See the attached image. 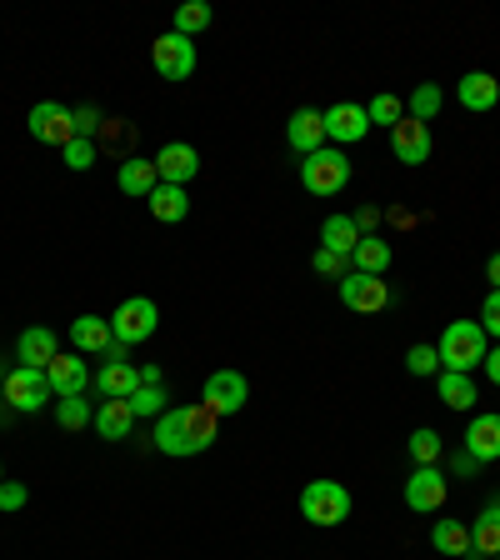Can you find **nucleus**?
<instances>
[{"label": "nucleus", "instance_id": "1", "mask_svg": "<svg viewBox=\"0 0 500 560\" xmlns=\"http://www.w3.org/2000/svg\"><path fill=\"white\" fill-rule=\"evenodd\" d=\"M215 430H221V420L205 406H170L166 416L155 420L151 441L160 455H201L215 445Z\"/></svg>", "mask_w": 500, "mask_h": 560}, {"label": "nucleus", "instance_id": "2", "mask_svg": "<svg viewBox=\"0 0 500 560\" xmlns=\"http://www.w3.org/2000/svg\"><path fill=\"white\" fill-rule=\"evenodd\" d=\"M436 356H441V370H461V376H471L476 366H486L490 346H486L480 321H451L445 335H441V346H436Z\"/></svg>", "mask_w": 500, "mask_h": 560}, {"label": "nucleus", "instance_id": "3", "mask_svg": "<svg viewBox=\"0 0 500 560\" xmlns=\"http://www.w3.org/2000/svg\"><path fill=\"white\" fill-rule=\"evenodd\" d=\"M300 186H306L310 195H341L350 186V155L335 151V145H321V151H310L306 160H300Z\"/></svg>", "mask_w": 500, "mask_h": 560}, {"label": "nucleus", "instance_id": "4", "mask_svg": "<svg viewBox=\"0 0 500 560\" xmlns=\"http://www.w3.org/2000/svg\"><path fill=\"white\" fill-rule=\"evenodd\" d=\"M300 515H306L310 525L331 531V525L350 521V490L341 486V480H310V486L300 490Z\"/></svg>", "mask_w": 500, "mask_h": 560}, {"label": "nucleus", "instance_id": "5", "mask_svg": "<svg viewBox=\"0 0 500 560\" xmlns=\"http://www.w3.org/2000/svg\"><path fill=\"white\" fill-rule=\"evenodd\" d=\"M155 325H160V310H155V300H145V296L120 300L116 315H110V335H116L120 346H141V341H151Z\"/></svg>", "mask_w": 500, "mask_h": 560}, {"label": "nucleus", "instance_id": "6", "mask_svg": "<svg viewBox=\"0 0 500 560\" xmlns=\"http://www.w3.org/2000/svg\"><path fill=\"white\" fill-rule=\"evenodd\" d=\"M46 401H50V381H46V370L15 366L11 376H5V410L36 416V410H46Z\"/></svg>", "mask_w": 500, "mask_h": 560}, {"label": "nucleus", "instance_id": "7", "mask_svg": "<svg viewBox=\"0 0 500 560\" xmlns=\"http://www.w3.org/2000/svg\"><path fill=\"white\" fill-rule=\"evenodd\" d=\"M445 496H451V476H445L441 465H416L410 480H405V505H410L416 515L441 511Z\"/></svg>", "mask_w": 500, "mask_h": 560}, {"label": "nucleus", "instance_id": "8", "mask_svg": "<svg viewBox=\"0 0 500 560\" xmlns=\"http://www.w3.org/2000/svg\"><path fill=\"white\" fill-rule=\"evenodd\" d=\"M25 126H31V135H36L40 145H66L75 141V116L71 106H60V100H40V106H31V116H25Z\"/></svg>", "mask_w": 500, "mask_h": 560}, {"label": "nucleus", "instance_id": "9", "mask_svg": "<svg viewBox=\"0 0 500 560\" xmlns=\"http://www.w3.org/2000/svg\"><path fill=\"white\" fill-rule=\"evenodd\" d=\"M151 65L160 81H186V75L195 71V40L176 36V31H166V36H155L151 46Z\"/></svg>", "mask_w": 500, "mask_h": 560}, {"label": "nucleus", "instance_id": "10", "mask_svg": "<svg viewBox=\"0 0 500 560\" xmlns=\"http://www.w3.org/2000/svg\"><path fill=\"white\" fill-rule=\"evenodd\" d=\"M246 401H250V385H246V376H240V370H211V381H205V401H201V406L211 410L215 420H221V416H236V410H246Z\"/></svg>", "mask_w": 500, "mask_h": 560}, {"label": "nucleus", "instance_id": "11", "mask_svg": "<svg viewBox=\"0 0 500 560\" xmlns=\"http://www.w3.org/2000/svg\"><path fill=\"white\" fill-rule=\"evenodd\" d=\"M321 120H325V141H331L335 151L370 135V116H366V106H356V100H341V106L321 110Z\"/></svg>", "mask_w": 500, "mask_h": 560}, {"label": "nucleus", "instance_id": "12", "mask_svg": "<svg viewBox=\"0 0 500 560\" xmlns=\"http://www.w3.org/2000/svg\"><path fill=\"white\" fill-rule=\"evenodd\" d=\"M341 300H346L356 315H376V310L391 306V286H385L381 275H360L350 271L346 281H341Z\"/></svg>", "mask_w": 500, "mask_h": 560}, {"label": "nucleus", "instance_id": "13", "mask_svg": "<svg viewBox=\"0 0 500 560\" xmlns=\"http://www.w3.org/2000/svg\"><path fill=\"white\" fill-rule=\"evenodd\" d=\"M46 381H50V395H60V401H75V395L91 391V360L85 356H56L46 366Z\"/></svg>", "mask_w": 500, "mask_h": 560}, {"label": "nucleus", "instance_id": "14", "mask_svg": "<svg viewBox=\"0 0 500 560\" xmlns=\"http://www.w3.org/2000/svg\"><path fill=\"white\" fill-rule=\"evenodd\" d=\"M391 151L401 166H426L430 160V126L426 120H395L391 126Z\"/></svg>", "mask_w": 500, "mask_h": 560}, {"label": "nucleus", "instance_id": "15", "mask_svg": "<svg viewBox=\"0 0 500 560\" xmlns=\"http://www.w3.org/2000/svg\"><path fill=\"white\" fill-rule=\"evenodd\" d=\"M56 356H60V335L50 325H25L21 341H15V360L31 370H46Z\"/></svg>", "mask_w": 500, "mask_h": 560}, {"label": "nucleus", "instance_id": "16", "mask_svg": "<svg viewBox=\"0 0 500 560\" xmlns=\"http://www.w3.org/2000/svg\"><path fill=\"white\" fill-rule=\"evenodd\" d=\"M155 170H160L166 186H186V180H195V170H201V155H195V145L170 141V145H160V155H155Z\"/></svg>", "mask_w": 500, "mask_h": 560}, {"label": "nucleus", "instance_id": "17", "mask_svg": "<svg viewBox=\"0 0 500 560\" xmlns=\"http://www.w3.org/2000/svg\"><path fill=\"white\" fill-rule=\"evenodd\" d=\"M91 385H96V395H106V401H131V395L141 391V366H131V360H126V366L106 360Z\"/></svg>", "mask_w": 500, "mask_h": 560}, {"label": "nucleus", "instance_id": "18", "mask_svg": "<svg viewBox=\"0 0 500 560\" xmlns=\"http://www.w3.org/2000/svg\"><path fill=\"white\" fill-rule=\"evenodd\" d=\"M465 455H476L480 465L500 461V416L496 410H490V416H476L465 426Z\"/></svg>", "mask_w": 500, "mask_h": 560}, {"label": "nucleus", "instance_id": "19", "mask_svg": "<svg viewBox=\"0 0 500 560\" xmlns=\"http://www.w3.org/2000/svg\"><path fill=\"white\" fill-rule=\"evenodd\" d=\"M110 315H81V321H71V346L75 356H106L110 350Z\"/></svg>", "mask_w": 500, "mask_h": 560}, {"label": "nucleus", "instance_id": "20", "mask_svg": "<svg viewBox=\"0 0 500 560\" xmlns=\"http://www.w3.org/2000/svg\"><path fill=\"white\" fill-rule=\"evenodd\" d=\"M286 141H290V151L300 155V160H306L310 151H321L325 145V120H321V110H296V116H290V126H286Z\"/></svg>", "mask_w": 500, "mask_h": 560}, {"label": "nucleus", "instance_id": "21", "mask_svg": "<svg viewBox=\"0 0 500 560\" xmlns=\"http://www.w3.org/2000/svg\"><path fill=\"white\" fill-rule=\"evenodd\" d=\"M116 186L126 195H135V201H151V191L160 186V170H155V160H141V155H131V160H120Z\"/></svg>", "mask_w": 500, "mask_h": 560}, {"label": "nucleus", "instance_id": "22", "mask_svg": "<svg viewBox=\"0 0 500 560\" xmlns=\"http://www.w3.org/2000/svg\"><path fill=\"white\" fill-rule=\"evenodd\" d=\"M455 100H461L465 110H490L500 100V81L490 71H471V75H461V85H455Z\"/></svg>", "mask_w": 500, "mask_h": 560}, {"label": "nucleus", "instance_id": "23", "mask_svg": "<svg viewBox=\"0 0 500 560\" xmlns=\"http://www.w3.org/2000/svg\"><path fill=\"white\" fill-rule=\"evenodd\" d=\"M96 436L100 441H131V430H135V416H131V406L126 401H100L96 406Z\"/></svg>", "mask_w": 500, "mask_h": 560}, {"label": "nucleus", "instance_id": "24", "mask_svg": "<svg viewBox=\"0 0 500 560\" xmlns=\"http://www.w3.org/2000/svg\"><path fill=\"white\" fill-rule=\"evenodd\" d=\"M151 215L155 221H166V226H176V221H186L191 215V195H186V186H155L151 191Z\"/></svg>", "mask_w": 500, "mask_h": 560}, {"label": "nucleus", "instance_id": "25", "mask_svg": "<svg viewBox=\"0 0 500 560\" xmlns=\"http://www.w3.org/2000/svg\"><path fill=\"white\" fill-rule=\"evenodd\" d=\"M436 395H441V406H451V410H471L476 406V381L461 376V370H441V376H436Z\"/></svg>", "mask_w": 500, "mask_h": 560}, {"label": "nucleus", "instance_id": "26", "mask_svg": "<svg viewBox=\"0 0 500 560\" xmlns=\"http://www.w3.org/2000/svg\"><path fill=\"white\" fill-rule=\"evenodd\" d=\"M471 550L476 556H500V501H490L486 511L476 515V525H471Z\"/></svg>", "mask_w": 500, "mask_h": 560}, {"label": "nucleus", "instance_id": "27", "mask_svg": "<svg viewBox=\"0 0 500 560\" xmlns=\"http://www.w3.org/2000/svg\"><path fill=\"white\" fill-rule=\"evenodd\" d=\"M350 271L360 275H385L391 271V246L381 236H360V246L350 251Z\"/></svg>", "mask_w": 500, "mask_h": 560}, {"label": "nucleus", "instance_id": "28", "mask_svg": "<svg viewBox=\"0 0 500 560\" xmlns=\"http://www.w3.org/2000/svg\"><path fill=\"white\" fill-rule=\"evenodd\" d=\"M321 246L335 255H350L360 246V230L350 215H325V226H321Z\"/></svg>", "mask_w": 500, "mask_h": 560}, {"label": "nucleus", "instance_id": "29", "mask_svg": "<svg viewBox=\"0 0 500 560\" xmlns=\"http://www.w3.org/2000/svg\"><path fill=\"white\" fill-rule=\"evenodd\" d=\"M430 546L441 550V556H465V550H471V525L436 521V531H430Z\"/></svg>", "mask_w": 500, "mask_h": 560}, {"label": "nucleus", "instance_id": "30", "mask_svg": "<svg viewBox=\"0 0 500 560\" xmlns=\"http://www.w3.org/2000/svg\"><path fill=\"white\" fill-rule=\"evenodd\" d=\"M126 406H131V416L141 420V416H151V420H160L170 410V391L166 385H141V391L131 395V401H126Z\"/></svg>", "mask_w": 500, "mask_h": 560}, {"label": "nucleus", "instance_id": "31", "mask_svg": "<svg viewBox=\"0 0 500 560\" xmlns=\"http://www.w3.org/2000/svg\"><path fill=\"white\" fill-rule=\"evenodd\" d=\"M201 31H211V5H205V0H186L176 11V36L195 40Z\"/></svg>", "mask_w": 500, "mask_h": 560}, {"label": "nucleus", "instance_id": "32", "mask_svg": "<svg viewBox=\"0 0 500 560\" xmlns=\"http://www.w3.org/2000/svg\"><path fill=\"white\" fill-rule=\"evenodd\" d=\"M441 106H445L441 85H416V91H410V110H405V116H410V120H436V116H441Z\"/></svg>", "mask_w": 500, "mask_h": 560}, {"label": "nucleus", "instance_id": "33", "mask_svg": "<svg viewBox=\"0 0 500 560\" xmlns=\"http://www.w3.org/2000/svg\"><path fill=\"white\" fill-rule=\"evenodd\" d=\"M56 420H60V430H85L91 426V401H85V395H75V401H60L56 406Z\"/></svg>", "mask_w": 500, "mask_h": 560}, {"label": "nucleus", "instance_id": "34", "mask_svg": "<svg viewBox=\"0 0 500 560\" xmlns=\"http://www.w3.org/2000/svg\"><path fill=\"white\" fill-rule=\"evenodd\" d=\"M366 116H370V126H385V131H391L395 120H405V100L401 96H376L366 106Z\"/></svg>", "mask_w": 500, "mask_h": 560}, {"label": "nucleus", "instance_id": "35", "mask_svg": "<svg viewBox=\"0 0 500 560\" xmlns=\"http://www.w3.org/2000/svg\"><path fill=\"white\" fill-rule=\"evenodd\" d=\"M410 461H416V465H436V461H441V436H436L430 426H420L416 436H410Z\"/></svg>", "mask_w": 500, "mask_h": 560}, {"label": "nucleus", "instance_id": "36", "mask_svg": "<svg viewBox=\"0 0 500 560\" xmlns=\"http://www.w3.org/2000/svg\"><path fill=\"white\" fill-rule=\"evenodd\" d=\"M405 370H410V376H441V356H436V346H410Z\"/></svg>", "mask_w": 500, "mask_h": 560}, {"label": "nucleus", "instance_id": "37", "mask_svg": "<svg viewBox=\"0 0 500 560\" xmlns=\"http://www.w3.org/2000/svg\"><path fill=\"white\" fill-rule=\"evenodd\" d=\"M310 265H316V275H331V281H346L350 275V255H335V251H325V246L316 251V261Z\"/></svg>", "mask_w": 500, "mask_h": 560}, {"label": "nucleus", "instance_id": "38", "mask_svg": "<svg viewBox=\"0 0 500 560\" xmlns=\"http://www.w3.org/2000/svg\"><path fill=\"white\" fill-rule=\"evenodd\" d=\"M60 155H66V166H71V170H91V166H96V145L81 141V135H75V141L66 145Z\"/></svg>", "mask_w": 500, "mask_h": 560}, {"label": "nucleus", "instance_id": "39", "mask_svg": "<svg viewBox=\"0 0 500 560\" xmlns=\"http://www.w3.org/2000/svg\"><path fill=\"white\" fill-rule=\"evenodd\" d=\"M71 116H75V135H81V141H91V135L100 131V120H106L96 106H75Z\"/></svg>", "mask_w": 500, "mask_h": 560}, {"label": "nucleus", "instance_id": "40", "mask_svg": "<svg viewBox=\"0 0 500 560\" xmlns=\"http://www.w3.org/2000/svg\"><path fill=\"white\" fill-rule=\"evenodd\" d=\"M25 501H31V490L21 480H0V511H21Z\"/></svg>", "mask_w": 500, "mask_h": 560}, {"label": "nucleus", "instance_id": "41", "mask_svg": "<svg viewBox=\"0 0 500 560\" xmlns=\"http://www.w3.org/2000/svg\"><path fill=\"white\" fill-rule=\"evenodd\" d=\"M480 331L496 335V341H500V290H490L486 306H480Z\"/></svg>", "mask_w": 500, "mask_h": 560}, {"label": "nucleus", "instance_id": "42", "mask_svg": "<svg viewBox=\"0 0 500 560\" xmlns=\"http://www.w3.org/2000/svg\"><path fill=\"white\" fill-rule=\"evenodd\" d=\"M350 221H356L360 236H376V226H381V211H376V205H360V211L350 215Z\"/></svg>", "mask_w": 500, "mask_h": 560}, {"label": "nucleus", "instance_id": "43", "mask_svg": "<svg viewBox=\"0 0 500 560\" xmlns=\"http://www.w3.org/2000/svg\"><path fill=\"white\" fill-rule=\"evenodd\" d=\"M451 470H455L461 480H471V476L480 470V461H476V455H465V451H455V455H451Z\"/></svg>", "mask_w": 500, "mask_h": 560}, {"label": "nucleus", "instance_id": "44", "mask_svg": "<svg viewBox=\"0 0 500 560\" xmlns=\"http://www.w3.org/2000/svg\"><path fill=\"white\" fill-rule=\"evenodd\" d=\"M490 376V385H500V346H490V356H486V366H480Z\"/></svg>", "mask_w": 500, "mask_h": 560}, {"label": "nucleus", "instance_id": "45", "mask_svg": "<svg viewBox=\"0 0 500 560\" xmlns=\"http://www.w3.org/2000/svg\"><path fill=\"white\" fill-rule=\"evenodd\" d=\"M486 281H490V290H500V251L486 261Z\"/></svg>", "mask_w": 500, "mask_h": 560}, {"label": "nucleus", "instance_id": "46", "mask_svg": "<svg viewBox=\"0 0 500 560\" xmlns=\"http://www.w3.org/2000/svg\"><path fill=\"white\" fill-rule=\"evenodd\" d=\"M106 360H116V366H126V360H131V346H120V341H110Z\"/></svg>", "mask_w": 500, "mask_h": 560}, {"label": "nucleus", "instance_id": "47", "mask_svg": "<svg viewBox=\"0 0 500 560\" xmlns=\"http://www.w3.org/2000/svg\"><path fill=\"white\" fill-rule=\"evenodd\" d=\"M141 385H166V376H160V366H141Z\"/></svg>", "mask_w": 500, "mask_h": 560}, {"label": "nucleus", "instance_id": "48", "mask_svg": "<svg viewBox=\"0 0 500 560\" xmlns=\"http://www.w3.org/2000/svg\"><path fill=\"white\" fill-rule=\"evenodd\" d=\"M391 226H401V230H410V226H416V215H410V211H391Z\"/></svg>", "mask_w": 500, "mask_h": 560}, {"label": "nucleus", "instance_id": "49", "mask_svg": "<svg viewBox=\"0 0 500 560\" xmlns=\"http://www.w3.org/2000/svg\"><path fill=\"white\" fill-rule=\"evenodd\" d=\"M0 410H5V376H0Z\"/></svg>", "mask_w": 500, "mask_h": 560}, {"label": "nucleus", "instance_id": "50", "mask_svg": "<svg viewBox=\"0 0 500 560\" xmlns=\"http://www.w3.org/2000/svg\"><path fill=\"white\" fill-rule=\"evenodd\" d=\"M0 480H5V461H0Z\"/></svg>", "mask_w": 500, "mask_h": 560}, {"label": "nucleus", "instance_id": "51", "mask_svg": "<svg viewBox=\"0 0 500 560\" xmlns=\"http://www.w3.org/2000/svg\"><path fill=\"white\" fill-rule=\"evenodd\" d=\"M476 560H490V556H476Z\"/></svg>", "mask_w": 500, "mask_h": 560}, {"label": "nucleus", "instance_id": "52", "mask_svg": "<svg viewBox=\"0 0 500 560\" xmlns=\"http://www.w3.org/2000/svg\"><path fill=\"white\" fill-rule=\"evenodd\" d=\"M496 560H500V556H496Z\"/></svg>", "mask_w": 500, "mask_h": 560}]
</instances>
